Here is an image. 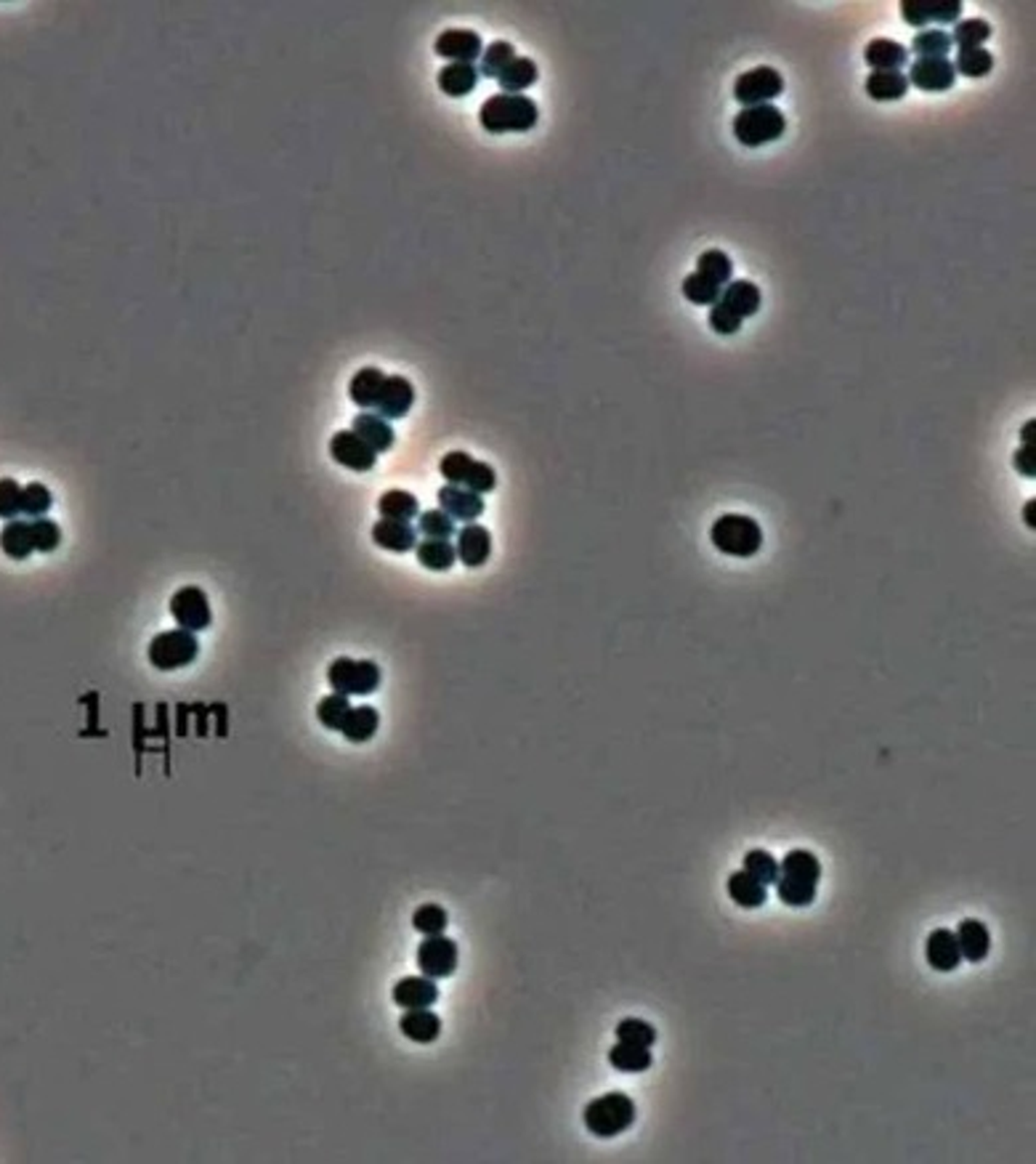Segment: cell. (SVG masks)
I'll return each mask as SVG.
<instances>
[{"label": "cell", "instance_id": "6da1fadb", "mask_svg": "<svg viewBox=\"0 0 1036 1164\" xmlns=\"http://www.w3.org/2000/svg\"><path fill=\"white\" fill-rule=\"evenodd\" d=\"M819 880H822V862L806 848H795L779 864V880L774 883L779 902L795 910L811 907L816 902Z\"/></svg>", "mask_w": 1036, "mask_h": 1164}, {"label": "cell", "instance_id": "7a4b0ae2", "mask_svg": "<svg viewBox=\"0 0 1036 1164\" xmlns=\"http://www.w3.org/2000/svg\"><path fill=\"white\" fill-rule=\"evenodd\" d=\"M539 110L526 94H495L482 104L479 123L487 134H529L537 126Z\"/></svg>", "mask_w": 1036, "mask_h": 1164}, {"label": "cell", "instance_id": "3957f363", "mask_svg": "<svg viewBox=\"0 0 1036 1164\" xmlns=\"http://www.w3.org/2000/svg\"><path fill=\"white\" fill-rule=\"evenodd\" d=\"M635 1117H638V1106L633 1098L614 1090V1093H603L587 1103L582 1122H585L587 1133L595 1138H617L635 1125Z\"/></svg>", "mask_w": 1036, "mask_h": 1164}, {"label": "cell", "instance_id": "277c9868", "mask_svg": "<svg viewBox=\"0 0 1036 1164\" xmlns=\"http://www.w3.org/2000/svg\"><path fill=\"white\" fill-rule=\"evenodd\" d=\"M710 540L723 556L752 559L763 548V530L752 516L723 514L712 522Z\"/></svg>", "mask_w": 1036, "mask_h": 1164}, {"label": "cell", "instance_id": "5b68a950", "mask_svg": "<svg viewBox=\"0 0 1036 1164\" xmlns=\"http://www.w3.org/2000/svg\"><path fill=\"white\" fill-rule=\"evenodd\" d=\"M787 131V115L774 104H758V107H742V112L734 118L736 142L750 150L766 147V144L782 139Z\"/></svg>", "mask_w": 1036, "mask_h": 1164}, {"label": "cell", "instance_id": "8992f818", "mask_svg": "<svg viewBox=\"0 0 1036 1164\" xmlns=\"http://www.w3.org/2000/svg\"><path fill=\"white\" fill-rule=\"evenodd\" d=\"M383 673H380L378 662L372 659H351L338 657L327 667V683L335 694L343 697H367L380 689Z\"/></svg>", "mask_w": 1036, "mask_h": 1164}, {"label": "cell", "instance_id": "52a82bcc", "mask_svg": "<svg viewBox=\"0 0 1036 1164\" xmlns=\"http://www.w3.org/2000/svg\"><path fill=\"white\" fill-rule=\"evenodd\" d=\"M197 657H199L197 633H189V630H181V627L155 635L150 643V649H147L150 665L163 670V673L189 667Z\"/></svg>", "mask_w": 1036, "mask_h": 1164}, {"label": "cell", "instance_id": "ba28073f", "mask_svg": "<svg viewBox=\"0 0 1036 1164\" xmlns=\"http://www.w3.org/2000/svg\"><path fill=\"white\" fill-rule=\"evenodd\" d=\"M171 614L175 625L189 633H202L213 622V609L207 601V593L197 585H183L171 595Z\"/></svg>", "mask_w": 1036, "mask_h": 1164}, {"label": "cell", "instance_id": "9c48e42d", "mask_svg": "<svg viewBox=\"0 0 1036 1164\" xmlns=\"http://www.w3.org/2000/svg\"><path fill=\"white\" fill-rule=\"evenodd\" d=\"M784 94L782 72L774 67H755L750 72H742L734 83V99L742 107H758L771 104L776 96Z\"/></svg>", "mask_w": 1036, "mask_h": 1164}, {"label": "cell", "instance_id": "30bf717a", "mask_svg": "<svg viewBox=\"0 0 1036 1164\" xmlns=\"http://www.w3.org/2000/svg\"><path fill=\"white\" fill-rule=\"evenodd\" d=\"M458 958H460L458 944L444 934L426 936V939L420 942L418 955H415L420 973L428 975V978H434V981L450 978V975L458 970Z\"/></svg>", "mask_w": 1036, "mask_h": 1164}, {"label": "cell", "instance_id": "8fae6325", "mask_svg": "<svg viewBox=\"0 0 1036 1164\" xmlns=\"http://www.w3.org/2000/svg\"><path fill=\"white\" fill-rule=\"evenodd\" d=\"M330 458H333L338 466L348 468V471L367 474V471H372L375 463H378V452L372 450L364 439H359L354 431H338V434H333V439H330Z\"/></svg>", "mask_w": 1036, "mask_h": 1164}, {"label": "cell", "instance_id": "7c38bea8", "mask_svg": "<svg viewBox=\"0 0 1036 1164\" xmlns=\"http://www.w3.org/2000/svg\"><path fill=\"white\" fill-rule=\"evenodd\" d=\"M962 3L959 0H903L901 19L909 27H927V24H954L959 22Z\"/></svg>", "mask_w": 1036, "mask_h": 1164}, {"label": "cell", "instance_id": "4fadbf2b", "mask_svg": "<svg viewBox=\"0 0 1036 1164\" xmlns=\"http://www.w3.org/2000/svg\"><path fill=\"white\" fill-rule=\"evenodd\" d=\"M906 80H909V86L919 88L925 94H943V91L954 88L957 72L949 59H917L911 64Z\"/></svg>", "mask_w": 1036, "mask_h": 1164}, {"label": "cell", "instance_id": "5bb4252c", "mask_svg": "<svg viewBox=\"0 0 1036 1164\" xmlns=\"http://www.w3.org/2000/svg\"><path fill=\"white\" fill-rule=\"evenodd\" d=\"M455 538H458V543H455L458 562L466 564L468 570H479V567H484V564L490 562L492 535L487 527H482V524L476 522L466 524Z\"/></svg>", "mask_w": 1036, "mask_h": 1164}, {"label": "cell", "instance_id": "9a60e30c", "mask_svg": "<svg viewBox=\"0 0 1036 1164\" xmlns=\"http://www.w3.org/2000/svg\"><path fill=\"white\" fill-rule=\"evenodd\" d=\"M436 500H439V508L444 514L466 524H474L487 508L482 495H476L466 487H455V484H444L442 490L436 492Z\"/></svg>", "mask_w": 1036, "mask_h": 1164}, {"label": "cell", "instance_id": "2e32d148", "mask_svg": "<svg viewBox=\"0 0 1036 1164\" xmlns=\"http://www.w3.org/2000/svg\"><path fill=\"white\" fill-rule=\"evenodd\" d=\"M434 51L450 62H466L474 64L476 59H482L484 43L479 38V32L474 30H444L434 43Z\"/></svg>", "mask_w": 1036, "mask_h": 1164}, {"label": "cell", "instance_id": "e0dca14e", "mask_svg": "<svg viewBox=\"0 0 1036 1164\" xmlns=\"http://www.w3.org/2000/svg\"><path fill=\"white\" fill-rule=\"evenodd\" d=\"M925 960L927 966L933 968V970H938V973H951V970H957L959 963H962L957 934H954L951 928H935L925 942Z\"/></svg>", "mask_w": 1036, "mask_h": 1164}, {"label": "cell", "instance_id": "ac0fdd59", "mask_svg": "<svg viewBox=\"0 0 1036 1164\" xmlns=\"http://www.w3.org/2000/svg\"><path fill=\"white\" fill-rule=\"evenodd\" d=\"M412 404H415V386L404 375H386V386H383L380 402L375 407L378 410L375 415L391 423V420L404 418L412 410Z\"/></svg>", "mask_w": 1036, "mask_h": 1164}, {"label": "cell", "instance_id": "d6986e66", "mask_svg": "<svg viewBox=\"0 0 1036 1164\" xmlns=\"http://www.w3.org/2000/svg\"><path fill=\"white\" fill-rule=\"evenodd\" d=\"M391 997L404 1010H415V1007H434L439 1002V986L434 978L428 975H407L402 981H396L391 989Z\"/></svg>", "mask_w": 1036, "mask_h": 1164}, {"label": "cell", "instance_id": "ffe728a7", "mask_svg": "<svg viewBox=\"0 0 1036 1164\" xmlns=\"http://www.w3.org/2000/svg\"><path fill=\"white\" fill-rule=\"evenodd\" d=\"M372 543L391 554H410L418 546V530L410 522L378 519L372 524Z\"/></svg>", "mask_w": 1036, "mask_h": 1164}, {"label": "cell", "instance_id": "44dd1931", "mask_svg": "<svg viewBox=\"0 0 1036 1164\" xmlns=\"http://www.w3.org/2000/svg\"><path fill=\"white\" fill-rule=\"evenodd\" d=\"M399 1031L415 1045H431L442 1037V1018L431 1007L404 1010V1015L399 1018Z\"/></svg>", "mask_w": 1036, "mask_h": 1164}, {"label": "cell", "instance_id": "7402d4cb", "mask_svg": "<svg viewBox=\"0 0 1036 1164\" xmlns=\"http://www.w3.org/2000/svg\"><path fill=\"white\" fill-rule=\"evenodd\" d=\"M863 62L874 72H901L909 62V48L890 38H874L863 48Z\"/></svg>", "mask_w": 1036, "mask_h": 1164}, {"label": "cell", "instance_id": "603a6c76", "mask_svg": "<svg viewBox=\"0 0 1036 1164\" xmlns=\"http://www.w3.org/2000/svg\"><path fill=\"white\" fill-rule=\"evenodd\" d=\"M383 386H386V373H383V370H378V367H362V370H356L351 383H348V396H351V402H354L359 410L370 412L378 407Z\"/></svg>", "mask_w": 1036, "mask_h": 1164}, {"label": "cell", "instance_id": "cb8c5ba5", "mask_svg": "<svg viewBox=\"0 0 1036 1164\" xmlns=\"http://www.w3.org/2000/svg\"><path fill=\"white\" fill-rule=\"evenodd\" d=\"M954 934H957L962 960H967V963H983V960L989 958L991 934H989V928L983 926L981 920H973V918L962 920Z\"/></svg>", "mask_w": 1036, "mask_h": 1164}, {"label": "cell", "instance_id": "d4e9b609", "mask_svg": "<svg viewBox=\"0 0 1036 1164\" xmlns=\"http://www.w3.org/2000/svg\"><path fill=\"white\" fill-rule=\"evenodd\" d=\"M720 301L726 303L736 317L750 319L760 311L763 295H760V287L755 285V282H750V279H731V282L723 287Z\"/></svg>", "mask_w": 1036, "mask_h": 1164}, {"label": "cell", "instance_id": "484cf974", "mask_svg": "<svg viewBox=\"0 0 1036 1164\" xmlns=\"http://www.w3.org/2000/svg\"><path fill=\"white\" fill-rule=\"evenodd\" d=\"M351 431H354L359 439H364V442L370 444L378 455L380 452L391 450L396 442V434L394 428H391V423L380 418V415H375V412H359L354 418V423H351Z\"/></svg>", "mask_w": 1036, "mask_h": 1164}, {"label": "cell", "instance_id": "4316f807", "mask_svg": "<svg viewBox=\"0 0 1036 1164\" xmlns=\"http://www.w3.org/2000/svg\"><path fill=\"white\" fill-rule=\"evenodd\" d=\"M479 78H482V75H479V67H476V64L450 62L447 67L439 70L436 83H439V88H442L444 94L452 96V99H460V96H468L476 86H479Z\"/></svg>", "mask_w": 1036, "mask_h": 1164}, {"label": "cell", "instance_id": "83f0119b", "mask_svg": "<svg viewBox=\"0 0 1036 1164\" xmlns=\"http://www.w3.org/2000/svg\"><path fill=\"white\" fill-rule=\"evenodd\" d=\"M728 896L742 910H760L768 902V886L752 878L750 872L739 870L728 878Z\"/></svg>", "mask_w": 1036, "mask_h": 1164}, {"label": "cell", "instance_id": "f1b7e54d", "mask_svg": "<svg viewBox=\"0 0 1036 1164\" xmlns=\"http://www.w3.org/2000/svg\"><path fill=\"white\" fill-rule=\"evenodd\" d=\"M378 726H380L378 710L370 705H359L348 710L346 721H343L341 726V734L348 742H354V745H364V742H370V739L378 734Z\"/></svg>", "mask_w": 1036, "mask_h": 1164}, {"label": "cell", "instance_id": "f546056e", "mask_svg": "<svg viewBox=\"0 0 1036 1164\" xmlns=\"http://www.w3.org/2000/svg\"><path fill=\"white\" fill-rule=\"evenodd\" d=\"M863 91L874 102H898L909 94V80L903 72H871Z\"/></svg>", "mask_w": 1036, "mask_h": 1164}, {"label": "cell", "instance_id": "4dcf8cb0", "mask_svg": "<svg viewBox=\"0 0 1036 1164\" xmlns=\"http://www.w3.org/2000/svg\"><path fill=\"white\" fill-rule=\"evenodd\" d=\"M415 556L420 567L428 572H450L458 564V554L450 540H418Z\"/></svg>", "mask_w": 1036, "mask_h": 1164}, {"label": "cell", "instance_id": "1f68e13d", "mask_svg": "<svg viewBox=\"0 0 1036 1164\" xmlns=\"http://www.w3.org/2000/svg\"><path fill=\"white\" fill-rule=\"evenodd\" d=\"M0 551H3L8 559H14V562L30 559L32 551H35V546H32L30 522H22V519H11V522H6V527L0 530Z\"/></svg>", "mask_w": 1036, "mask_h": 1164}, {"label": "cell", "instance_id": "d6a6232c", "mask_svg": "<svg viewBox=\"0 0 1036 1164\" xmlns=\"http://www.w3.org/2000/svg\"><path fill=\"white\" fill-rule=\"evenodd\" d=\"M609 1063L622 1074H643L654 1066V1053H651V1047L617 1042L609 1050Z\"/></svg>", "mask_w": 1036, "mask_h": 1164}, {"label": "cell", "instance_id": "836d02e7", "mask_svg": "<svg viewBox=\"0 0 1036 1164\" xmlns=\"http://www.w3.org/2000/svg\"><path fill=\"white\" fill-rule=\"evenodd\" d=\"M537 78H539L537 64L531 62L529 56H516L514 62L500 72L498 83L500 88H503V94H521V91L534 86Z\"/></svg>", "mask_w": 1036, "mask_h": 1164}, {"label": "cell", "instance_id": "e575fe53", "mask_svg": "<svg viewBox=\"0 0 1036 1164\" xmlns=\"http://www.w3.org/2000/svg\"><path fill=\"white\" fill-rule=\"evenodd\" d=\"M378 514L380 519H394V522H412L418 519L420 503L418 498L407 490H388L380 495L378 500Z\"/></svg>", "mask_w": 1036, "mask_h": 1164}, {"label": "cell", "instance_id": "d590c367", "mask_svg": "<svg viewBox=\"0 0 1036 1164\" xmlns=\"http://www.w3.org/2000/svg\"><path fill=\"white\" fill-rule=\"evenodd\" d=\"M951 46V35L943 30H922L911 40V51L919 59H949Z\"/></svg>", "mask_w": 1036, "mask_h": 1164}, {"label": "cell", "instance_id": "8d00e7d4", "mask_svg": "<svg viewBox=\"0 0 1036 1164\" xmlns=\"http://www.w3.org/2000/svg\"><path fill=\"white\" fill-rule=\"evenodd\" d=\"M954 72L965 75V78H986L994 70V56L986 48H959Z\"/></svg>", "mask_w": 1036, "mask_h": 1164}, {"label": "cell", "instance_id": "74e56055", "mask_svg": "<svg viewBox=\"0 0 1036 1164\" xmlns=\"http://www.w3.org/2000/svg\"><path fill=\"white\" fill-rule=\"evenodd\" d=\"M696 271L702 277L712 279L715 285L726 287L731 277H734V263H731V258L723 250H704L699 255V261H696Z\"/></svg>", "mask_w": 1036, "mask_h": 1164}, {"label": "cell", "instance_id": "f35d334b", "mask_svg": "<svg viewBox=\"0 0 1036 1164\" xmlns=\"http://www.w3.org/2000/svg\"><path fill=\"white\" fill-rule=\"evenodd\" d=\"M516 59V48L508 40H495L482 51V64H479V75L484 78L498 80L500 72L506 70L508 64Z\"/></svg>", "mask_w": 1036, "mask_h": 1164}, {"label": "cell", "instance_id": "ab89813d", "mask_svg": "<svg viewBox=\"0 0 1036 1164\" xmlns=\"http://www.w3.org/2000/svg\"><path fill=\"white\" fill-rule=\"evenodd\" d=\"M415 530H418L420 535L428 540H452L455 535H458L455 519L444 514L442 508H434V511H423V514H418V527H415Z\"/></svg>", "mask_w": 1036, "mask_h": 1164}, {"label": "cell", "instance_id": "60d3db41", "mask_svg": "<svg viewBox=\"0 0 1036 1164\" xmlns=\"http://www.w3.org/2000/svg\"><path fill=\"white\" fill-rule=\"evenodd\" d=\"M450 926V915L442 904H420L412 915V928L423 936H439Z\"/></svg>", "mask_w": 1036, "mask_h": 1164}, {"label": "cell", "instance_id": "b9f144b4", "mask_svg": "<svg viewBox=\"0 0 1036 1164\" xmlns=\"http://www.w3.org/2000/svg\"><path fill=\"white\" fill-rule=\"evenodd\" d=\"M681 290L691 303H696V306H712V303H718L720 295H723V287L715 285L712 279L702 277L699 271H694V274H689V277L683 279Z\"/></svg>", "mask_w": 1036, "mask_h": 1164}, {"label": "cell", "instance_id": "7bdbcfd3", "mask_svg": "<svg viewBox=\"0 0 1036 1164\" xmlns=\"http://www.w3.org/2000/svg\"><path fill=\"white\" fill-rule=\"evenodd\" d=\"M348 710H351V702H348V697H343V694H327V697H322L317 702V721L325 726V729L330 731H341L343 721H346Z\"/></svg>", "mask_w": 1036, "mask_h": 1164}, {"label": "cell", "instance_id": "ee69618b", "mask_svg": "<svg viewBox=\"0 0 1036 1164\" xmlns=\"http://www.w3.org/2000/svg\"><path fill=\"white\" fill-rule=\"evenodd\" d=\"M989 38L991 24L986 19H962L951 32V43H957V48H983Z\"/></svg>", "mask_w": 1036, "mask_h": 1164}, {"label": "cell", "instance_id": "f6af8a7d", "mask_svg": "<svg viewBox=\"0 0 1036 1164\" xmlns=\"http://www.w3.org/2000/svg\"><path fill=\"white\" fill-rule=\"evenodd\" d=\"M742 870L750 872L752 878L760 880L763 886H774L776 880H779V862H776L768 851H763V848H755V851H750V854L744 856Z\"/></svg>", "mask_w": 1036, "mask_h": 1164}, {"label": "cell", "instance_id": "bcb514c9", "mask_svg": "<svg viewBox=\"0 0 1036 1164\" xmlns=\"http://www.w3.org/2000/svg\"><path fill=\"white\" fill-rule=\"evenodd\" d=\"M51 506H54V495H51V490H48L46 484L32 482L27 484V487H22V514L27 516V519H40V516H46L48 511H51Z\"/></svg>", "mask_w": 1036, "mask_h": 1164}, {"label": "cell", "instance_id": "7dc6e473", "mask_svg": "<svg viewBox=\"0 0 1036 1164\" xmlns=\"http://www.w3.org/2000/svg\"><path fill=\"white\" fill-rule=\"evenodd\" d=\"M30 532H32V546H35V551H40V554H54L56 548L62 546V527L54 522V519H32L30 522Z\"/></svg>", "mask_w": 1036, "mask_h": 1164}, {"label": "cell", "instance_id": "c3c4849f", "mask_svg": "<svg viewBox=\"0 0 1036 1164\" xmlns=\"http://www.w3.org/2000/svg\"><path fill=\"white\" fill-rule=\"evenodd\" d=\"M617 1042L654 1047V1042H657V1029H654L649 1021H641V1018H625V1021H619L617 1026Z\"/></svg>", "mask_w": 1036, "mask_h": 1164}, {"label": "cell", "instance_id": "681fc988", "mask_svg": "<svg viewBox=\"0 0 1036 1164\" xmlns=\"http://www.w3.org/2000/svg\"><path fill=\"white\" fill-rule=\"evenodd\" d=\"M463 487L471 492H476V495H490V492L498 487V474H495V468H492L490 463H484V460H474V463H471V468H468Z\"/></svg>", "mask_w": 1036, "mask_h": 1164}, {"label": "cell", "instance_id": "f907efd6", "mask_svg": "<svg viewBox=\"0 0 1036 1164\" xmlns=\"http://www.w3.org/2000/svg\"><path fill=\"white\" fill-rule=\"evenodd\" d=\"M471 463H474V458L468 455V452L463 450H455V452H447L442 458V463H439V474L444 476V482L447 484H455V487H463V482H466V474L468 468H471Z\"/></svg>", "mask_w": 1036, "mask_h": 1164}, {"label": "cell", "instance_id": "816d5d0a", "mask_svg": "<svg viewBox=\"0 0 1036 1164\" xmlns=\"http://www.w3.org/2000/svg\"><path fill=\"white\" fill-rule=\"evenodd\" d=\"M22 514V487L14 479H0V519H16Z\"/></svg>", "mask_w": 1036, "mask_h": 1164}, {"label": "cell", "instance_id": "f5cc1de1", "mask_svg": "<svg viewBox=\"0 0 1036 1164\" xmlns=\"http://www.w3.org/2000/svg\"><path fill=\"white\" fill-rule=\"evenodd\" d=\"M742 322H744V319L742 317H736L734 311L728 309V306L723 301L712 303V309H710V327L718 335H734V333H739V330H742Z\"/></svg>", "mask_w": 1036, "mask_h": 1164}, {"label": "cell", "instance_id": "db71d44e", "mask_svg": "<svg viewBox=\"0 0 1036 1164\" xmlns=\"http://www.w3.org/2000/svg\"><path fill=\"white\" fill-rule=\"evenodd\" d=\"M1013 466L1015 471L1021 476H1026V479H1034L1036 476V455H1034V447H1018L1013 455Z\"/></svg>", "mask_w": 1036, "mask_h": 1164}, {"label": "cell", "instance_id": "11a10c76", "mask_svg": "<svg viewBox=\"0 0 1036 1164\" xmlns=\"http://www.w3.org/2000/svg\"><path fill=\"white\" fill-rule=\"evenodd\" d=\"M1034 431H1036V423L1034 420H1029L1026 426H1023L1021 431V444L1023 447H1034Z\"/></svg>", "mask_w": 1036, "mask_h": 1164}, {"label": "cell", "instance_id": "9f6ffc18", "mask_svg": "<svg viewBox=\"0 0 1036 1164\" xmlns=\"http://www.w3.org/2000/svg\"><path fill=\"white\" fill-rule=\"evenodd\" d=\"M1034 508H1036V500H1029V503H1026V506H1023V519H1026V524H1029L1031 530H1036Z\"/></svg>", "mask_w": 1036, "mask_h": 1164}]
</instances>
